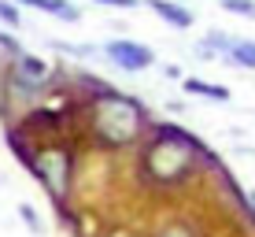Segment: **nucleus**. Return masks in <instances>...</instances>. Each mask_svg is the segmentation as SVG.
Returning <instances> with one entry per match:
<instances>
[{"mask_svg": "<svg viewBox=\"0 0 255 237\" xmlns=\"http://www.w3.org/2000/svg\"><path fill=\"white\" fill-rule=\"evenodd\" d=\"M100 4H108V7H137L140 0H100Z\"/></svg>", "mask_w": 255, "mask_h": 237, "instance_id": "nucleus-13", "label": "nucleus"}, {"mask_svg": "<svg viewBox=\"0 0 255 237\" xmlns=\"http://www.w3.org/2000/svg\"><path fill=\"white\" fill-rule=\"evenodd\" d=\"M159 237H192V234L185 230V226H170V230H163Z\"/></svg>", "mask_w": 255, "mask_h": 237, "instance_id": "nucleus-12", "label": "nucleus"}, {"mask_svg": "<svg viewBox=\"0 0 255 237\" xmlns=\"http://www.w3.org/2000/svg\"><path fill=\"white\" fill-rule=\"evenodd\" d=\"M200 163H204L200 141L189 137L185 130H178V126H163L159 134L152 137V145L144 148V171H148V178L159 182V186H178V182H185Z\"/></svg>", "mask_w": 255, "mask_h": 237, "instance_id": "nucleus-1", "label": "nucleus"}, {"mask_svg": "<svg viewBox=\"0 0 255 237\" xmlns=\"http://www.w3.org/2000/svg\"><path fill=\"white\" fill-rule=\"evenodd\" d=\"M140 126H144V108L133 96H122L108 85H100L93 96V134L104 145H129L137 141Z\"/></svg>", "mask_w": 255, "mask_h": 237, "instance_id": "nucleus-2", "label": "nucleus"}, {"mask_svg": "<svg viewBox=\"0 0 255 237\" xmlns=\"http://www.w3.org/2000/svg\"><path fill=\"white\" fill-rule=\"evenodd\" d=\"M19 219L30 226V230H41V219H37V212H33L30 204H19Z\"/></svg>", "mask_w": 255, "mask_h": 237, "instance_id": "nucleus-10", "label": "nucleus"}, {"mask_svg": "<svg viewBox=\"0 0 255 237\" xmlns=\"http://www.w3.org/2000/svg\"><path fill=\"white\" fill-rule=\"evenodd\" d=\"M148 7H152L159 19H166L170 26H178V30L192 26V11H185V7H178V4H170V0H148Z\"/></svg>", "mask_w": 255, "mask_h": 237, "instance_id": "nucleus-5", "label": "nucleus"}, {"mask_svg": "<svg viewBox=\"0 0 255 237\" xmlns=\"http://www.w3.org/2000/svg\"><path fill=\"white\" fill-rule=\"evenodd\" d=\"M226 11L233 15H244V19H255V0H218Z\"/></svg>", "mask_w": 255, "mask_h": 237, "instance_id": "nucleus-9", "label": "nucleus"}, {"mask_svg": "<svg viewBox=\"0 0 255 237\" xmlns=\"http://www.w3.org/2000/svg\"><path fill=\"white\" fill-rule=\"evenodd\" d=\"M0 45H4V48H11V52H19V45H15L11 37H4V33H0Z\"/></svg>", "mask_w": 255, "mask_h": 237, "instance_id": "nucleus-14", "label": "nucleus"}, {"mask_svg": "<svg viewBox=\"0 0 255 237\" xmlns=\"http://www.w3.org/2000/svg\"><path fill=\"white\" fill-rule=\"evenodd\" d=\"M185 89L192 96H211V100H230V89L226 85H211V82H200V78H185Z\"/></svg>", "mask_w": 255, "mask_h": 237, "instance_id": "nucleus-8", "label": "nucleus"}, {"mask_svg": "<svg viewBox=\"0 0 255 237\" xmlns=\"http://www.w3.org/2000/svg\"><path fill=\"white\" fill-rule=\"evenodd\" d=\"M252 204H255V193H252Z\"/></svg>", "mask_w": 255, "mask_h": 237, "instance_id": "nucleus-15", "label": "nucleus"}, {"mask_svg": "<svg viewBox=\"0 0 255 237\" xmlns=\"http://www.w3.org/2000/svg\"><path fill=\"white\" fill-rule=\"evenodd\" d=\"M104 52H108L111 63H119L122 71H144V67L155 63V52L152 48L137 45V41H126V37H122V41H108Z\"/></svg>", "mask_w": 255, "mask_h": 237, "instance_id": "nucleus-4", "label": "nucleus"}, {"mask_svg": "<svg viewBox=\"0 0 255 237\" xmlns=\"http://www.w3.org/2000/svg\"><path fill=\"white\" fill-rule=\"evenodd\" d=\"M0 19H4L7 26H19V7L7 4V0H0Z\"/></svg>", "mask_w": 255, "mask_h": 237, "instance_id": "nucleus-11", "label": "nucleus"}, {"mask_svg": "<svg viewBox=\"0 0 255 237\" xmlns=\"http://www.w3.org/2000/svg\"><path fill=\"white\" fill-rule=\"evenodd\" d=\"M19 4H26V7H37V11L56 15V19H67V22H74V19H78V7L70 4V0H19Z\"/></svg>", "mask_w": 255, "mask_h": 237, "instance_id": "nucleus-6", "label": "nucleus"}, {"mask_svg": "<svg viewBox=\"0 0 255 237\" xmlns=\"http://www.w3.org/2000/svg\"><path fill=\"white\" fill-rule=\"evenodd\" d=\"M226 63L233 67H248V71H255V41H230V48H226Z\"/></svg>", "mask_w": 255, "mask_h": 237, "instance_id": "nucleus-7", "label": "nucleus"}, {"mask_svg": "<svg viewBox=\"0 0 255 237\" xmlns=\"http://www.w3.org/2000/svg\"><path fill=\"white\" fill-rule=\"evenodd\" d=\"M26 163H30V171L41 178V186L52 193V200L67 197V186H70V156H67V148H41V152H33Z\"/></svg>", "mask_w": 255, "mask_h": 237, "instance_id": "nucleus-3", "label": "nucleus"}]
</instances>
